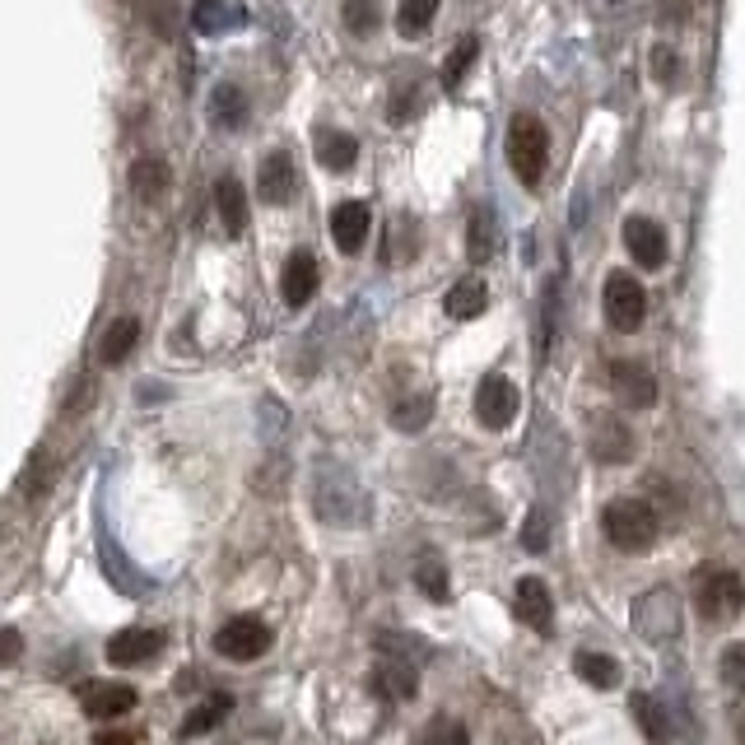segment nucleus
Wrapping results in <instances>:
<instances>
[{
  "label": "nucleus",
  "mask_w": 745,
  "mask_h": 745,
  "mask_svg": "<svg viewBox=\"0 0 745 745\" xmlns=\"http://www.w3.org/2000/svg\"><path fill=\"white\" fill-rule=\"evenodd\" d=\"M466 252L476 266H485L494 257V215L485 206L470 210V224H466Z\"/></svg>",
  "instance_id": "nucleus-28"
},
{
  "label": "nucleus",
  "mask_w": 745,
  "mask_h": 745,
  "mask_svg": "<svg viewBox=\"0 0 745 745\" xmlns=\"http://www.w3.org/2000/svg\"><path fill=\"white\" fill-rule=\"evenodd\" d=\"M634 624H639V634L652 639V643H666L675 629H681V606H675L671 587H652L648 597L634 601Z\"/></svg>",
  "instance_id": "nucleus-6"
},
{
  "label": "nucleus",
  "mask_w": 745,
  "mask_h": 745,
  "mask_svg": "<svg viewBox=\"0 0 745 745\" xmlns=\"http://www.w3.org/2000/svg\"><path fill=\"white\" fill-rule=\"evenodd\" d=\"M164 652V634L159 629H122V634L107 639V662L112 666H145Z\"/></svg>",
  "instance_id": "nucleus-10"
},
{
  "label": "nucleus",
  "mask_w": 745,
  "mask_h": 745,
  "mask_svg": "<svg viewBox=\"0 0 745 745\" xmlns=\"http://www.w3.org/2000/svg\"><path fill=\"white\" fill-rule=\"evenodd\" d=\"M592 457L597 462H629V457H634V434H629L624 420L597 415V424H592Z\"/></svg>",
  "instance_id": "nucleus-18"
},
{
  "label": "nucleus",
  "mask_w": 745,
  "mask_h": 745,
  "mask_svg": "<svg viewBox=\"0 0 745 745\" xmlns=\"http://www.w3.org/2000/svg\"><path fill=\"white\" fill-rule=\"evenodd\" d=\"M80 708L89 717H122L135 708V690L122 681H94V685H80Z\"/></svg>",
  "instance_id": "nucleus-15"
},
{
  "label": "nucleus",
  "mask_w": 745,
  "mask_h": 745,
  "mask_svg": "<svg viewBox=\"0 0 745 745\" xmlns=\"http://www.w3.org/2000/svg\"><path fill=\"white\" fill-rule=\"evenodd\" d=\"M546 164H550V131L540 117L531 112H517L508 122V168L522 187H536L540 177H546Z\"/></svg>",
  "instance_id": "nucleus-1"
},
{
  "label": "nucleus",
  "mask_w": 745,
  "mask_h": 745,
  "mask_svg": "<svg viewBox=\"0 0 745 745\" xmlns=\"http://www.w3.org/2000/svg\"><path fill=\"white\" fill-rule=\"evenodd\" d=\"M424 745H470V732L462 727V722H453V717H438L434 727H428Z\"/></svg>",
  "instance_id": "nucleus-37"
},
{
  "label": "nucleus",
  "mask_w": 745,
  "mask_h": 745,
  "mask_svg": "<svg viewBox=\"0 0 745 745\" xmlns=\"http://www.w3.org/2000/svg\"><path fill=\"white\" fill-rule=\"evenodd\" d=\"M476 56H480V38H462L457 48H453V56L443 61V84L447 89H462V80H466L470 65H476Z\"/></svg>",
  "instance_id": "nucleus-32"
},
{
  "label": "nucleus",
  "mask_w": 745,
  "mask_h": 745,
  "mask_svg": "<svg viewBox=\"0 0 745 745\" xmlns=\"http://www.w3.org/2000/svg\"><path fill=\"white\" fill-rule=\"evenodd\" d=\"M135 341H141V322L135 318H117L107 331H103V341H99V359L107 369H117V364H126L131 359V350H135Z\"/></svg>",
  "instance_id": "nucleus-23"
},
{
  "label": "nucleus",
  "mask_w": 745,
  "mask_h": 745,
  "mask_svg": "<svg viewBox=\"0 0 745 745\" xmlns=\"http://www.w3.org/2000/svg\"><path fill=\"white\" fill-rule=\"evenodd\" d=\"M428 420H434V396H424V392L392 405V424L401 428V434H420Z\"/></svg>",
  "instance_id": "nucleus-30"
},
{
  "label": "nucleus",
  "mask_w": 745,
  "mask_h": 745,
  "mask_svg": "<svg viewBox=\"0 0 745 745\" xmlns=\"http://www.w3.org/2000/svg\"><path fill=\"white\" fill-rule=\"evenodd\" d=\"M257 196L266 200V206H289L293 196H299V168H293V159L284 149H270L261 168H257Z\"/></svg>",
  "instance_id": "nucleus-8"
},
{
  "label": "nucleus",
  "mask_w": 745,
  "mask_h": 745,
  "mask_svg": "<svg viewBox=\"0 0 745 745\" xmlns=\"http://www.w3.org/2000/svg\"><path fill=\"white\" fill-rule=\"evenodd\" d=\"M662 19H666V24H671V19H675V24H681V19H685V0H666Z\"/></svg>",
  "instance_id": "nucleus-41"
},
{
  "label": "nucleus",
  "mask_w": 745,
  "mask_h": 745,
  "mask_svg": "<svg viewBox=\"0 0 745 745\" xmlns=\"http://www.w3.org/2000/svg\"><path fill=\"white\" fill-rule=\"evenodd\" d=\"M141 736L135 732H122V727H112V732H94V745H135Z\"/></svg>",
  "instance_id": "nucleus-40"
},
{
  "label": "nucleus",
  "mask_w": 745,
  "mask_h": 745,
  "mask_svg": "<svg viewBox=\"0 0 745 745\" xmlns=\"http://www.w3.org/2000/svg\"><path fill=\"white\" fill-rule=\"evenodd\" d=\"M173 187V168L168 159H159V154H141V159L131 164V192L145 200V206H154V200H164Z\"/></svg>",
  "instance_id": "nucleus-19"
},
{
  "label": "nucleus",
  "mask_w": 745,
  "mask_h": 745,
  "mask_svg": "<svg viewBox=\"0 0 745 745\" xmlns=\"http://www.w3.org/2000/svg\"><path fill=\"white\" fill-rule=\"evenodd\" d=\"M24 658V634L19 629H0V666H14Z\"/></svg>",
  "instance_id": "nucleus-39"
},
{
  "label": "nucleus",
  "mask_w": 745,
  "mask_h": 745,
  "mask_svg": "<svg viewBox=\"0 0 745 745\" xmlns=\"http://www.w3.org/2000/svg\"><path fill=\"white\" fill-rule=\"evenodd\" d=\"M648 318V289L629 276V270H615L611 280H606V322L615 331H639Z\"/></svg>",
  "instance_id": "nucleus-5"
},
{
  "label": "nucleus",
  "mask_w": 745,
  "mask_h": 745,
  "mask_svg": "<svg viewBox=\"0 0 745 745\" xmlns=\"http://www.w3.org/2000/svg\"><path fill=\"white\" fill-rule=\"evenodd\" d=\"M369 229H373V215H369L364 200H341V206L331 210V238L345 257H354L359 247L369 242Z\"/></svg>",
  "instance_id": "nucleus-13"
},
{
  "label": "nucleus",
  "mask_w": 745,
  "mask_h": 745,
  "mask_svg": "<svg viewBox=\"0 0 745 745\" xmlns=\"http://www.w3.org/2000/svg\"><path fill=\"white\" fill-rule=\"evenodd\" d=\"M415 582H420V592H424L428 601H447V592H453V587H447L443 559H428V555L415 563Z\"/></svg>",
  "instance_id": "nucleus-33"
},
{
  "label": "nucleus",
  "mask_w": 745,
  "mask_h": 745,
  "mask_svg": "<svg viewBox=\"0 0 745 745\" xmlns=\"http://www.w3.org/2000/svg\"><path fill=\"white\" fill-rule=\"evenodd\" d=\"M420 107H424V89L420 84H396L392 103H387V117H392V126H405V122H415Z\"/></svg>",
  "instance_id": "nucleus-34"
},
{
  "label": "nucleus",
  "mask_w": 745,
  "mask_h": 745,
  "mask_svg": "<svg viewBox=\"0 0 745 745\" xmlns=\"http://www.w3.org/2000/svg\"><path fill=\"white\" fill-rule=\"evenodd\" d=\"M517 620L536 634H550L555 629V597L540 578H517Z\"/></svg>",
  "instance_id": "nucleus-14"
},
{
  "label": "nucleus",
  "mask_w": 745,
  "mask_h": 745,
  "mask_svg": "<svg viewBox=\"0 0 745 745\" xmlns=\"http://www.w3.org/2000/svg\"><path fill=\"white\" fill-rule=\"evenodd\" d=\"M611 387L624 405H634V411H648V405H658V377H652L643 364L634 359H615L611 364Z\"/></svg>",
  "instance_id": "nucleus-12"
},
{
  "label": "nucleus",
  "mask_w": 745,
  "mask_h": 745,
  "mask_svg": "<svg viewBox=\"0 0 745 745\" xmlns=\"http://www.w3.org/2000/svg\"><path fill=\"white\" fill-rule=\"evenodd\" d=\"M242 19H247V14L234 10L229 0H196V6H192V29H196L200 38H224V33H234Z\"/></svg>",
  "instance_id": "nucleus-20"
},
{
  "label": "nucleus",
  "mask_w": 745,
  "mask_h": 745,
  "mask_svg": "<svg viewBox=\"0 0 745 745\" xmlns=\"http://www.w3.org/2000/svg\"><path fill=\"white\" fill-rule=\"evenodd\" d=\"M624 247H629V257H634V266H643V270H662L666 266V234H662L658 219L629 215L624 219Z\"/></svg>",
  "instance_id": "nucleus-9"
},
{
  "label": "nucleus",
  "mask_w": 745,
  "mask_h": 745,
  "mask_svg": "<svg viewBox=\"0 0 745 745\" xmlns=\"http://www.w3.org/2000/svg\"><path fill=\"white\" fill-rule=\"evenodd\" d=\"M229 708H234V699L229 694H215V699H206V704H196L187 717H183V736L192 741V736H206V732H215L224 717H229Z\"/></svg>",
  "instance_id": "nucleus-26"
},
{
  "label": "nucleus",
  "mask_w": 745,
  "mask_h": 745,
  "mask_svg": "<svg viewBox=\"0 0 745 745\" xmlns=\"http://www.w3.org/2000/svg\"><path fill=\"white\" fill-rule=\"evenodd\" d=\"M341 19L350 38H373L382 29V6L377 0H341Z\"/></svg>",
  "instance_id": "nucleus-27"
},
{
  "label": "nucleus",
  "mask_w": 745,
  "mask_h": 745,
  "mask_svg": "<svg viewBox=\"0 0 745 745\" xmlns=\"http://www.w3.org/2000/svg\"><path fill=\"white\" fill-rule=\"evenodd\" d=\"M611 6H615V0H611Z\"/></svg>",
  "instance_id": "nucleus-43"
},
{
  "label": "nucleus",
  "mask_w": 745,
  "mask_h": 745,
  "mask_svg": "<svg viewBox=\"0 0 745 745\" xmlns=\"http://www.w3.org/2000/svg\"><path fill=\"white\" fill-rule=\"evenodd\" d=\"M722 681H727L736 694H745V643H732L722 652Z\"/></svg>",
  "instance_id": "nucleus-36"
},
{
  "label": "nucleus",
  "mask_w": 745,
  "mask_h": 745,
  "mask_svg": "<svg viewBox=\"0 0 745 745\" xmlns=\"http://www.w3.org/2000/svg\"><path fill=\"white\" fill-rule=\"evenodd\" d=\"M652 75H658L662 84H671L675 75H681V56H675V48H652Z\"/></svg>",
  "instance_id": "nucleus-38"
},
{
  "label": "nucleus",
  "mask_w": 745,
  "mask_h": 745,
  "mask_svg": "<svg viewBox=\"0 0 745 745\" xmlns=\"http://www.w3.org/2000/svg\"><path fill=\"white\" fill-rule=\"evenodd\" d=\"M318 284H322V270H318V257L312 252H293L289 261H284V276H280V299L289 303V308H308L312 303V293H318Z\"/></svg>",
  "instance_id": "nucleus-11"
},
{
  "label": "nucleus",
  "mask_w": 745,
  "mask_h": 745,
  "mask_svg": "<svg viewBox=\"0 0 745 745\" xmlns=\"http://www.w3.org/2000/svg\"><path fill=\"white\" fill-rule=\"evenodd\" d=\"M312 149H318V164L327 173H350L359 159V141L350 131H335V126H318L312 131Z\"/></svg>",
  "instance_id": "nucleus-16"
},
{
  "label": "nucleus",
  "mask_w": 745,
  "mask_h": 745,
  "mask_svg": "<svg viewBox=\"0 0 745 745\" xmlns=\"http://www.w3.org/2000/svg\"><path fill=\"white\" fill-rule=\"evenodd\" d=\"M629 713L639 717V727H643L648 741H666L671 722H666V708H662L652 694H629Z\"/></svg>",
  "instance_id": "nucleus-29"
},
{
  "label": "nucleus",
  "mask_w": 745,
  "mask_h": 745,
  "mask_svg": "<svg viewBox=\"0 0 745 745\" xmlns=\"http://www.w3.org/2000/svg\"><path fill=\"white\" fill-rule=\"evenodd\" d=\"M522 546H527L531 555H540V550L550 546V517H546V508H531L527 527H522Z\"/></svg>",
  "instance_id": "nucleus-35"
},
{
  "label": "nucleus",
  "mask_w": 745,
  "mask_h": 745,
  "mask_svg": "<svg viewBox=\"0 0 745 745\" xmlns=\"http://www.w3.org/2000/svg\"><path fill=\"white\" fill-rule=\"evenodd\" d=\"M434 14H438V0H401V10H396V29L405 38H420L434 29Z\"/></svg>",
  "instance_id": "nucleus-31"
},
{
  "label": "nucleus",
  "mask_w": 745,
  "mask_h": 745,
  "mask_svg": "<svg viewBox=\"0 0 745 745\" xmlns=\"http://www.w3.org/2000/svg\"><path fill=\"white\" fill-rule=\"evenodd\" d=\"M573 671L582 675L587 685H597V690H615L620 685V662L615 658H606V652H592V648H582L578 658H573Z\"/></svg>",
  "instance_id": "nucleus-25"
},
{
  "label": "nucleus",
  "mask_w": 745,
  "mask_h": 745,
  "mask_svg": "<svg viewBox=\"0 0 745 745\" xmlns=\"http://www.w3.org/2000/svg\"><path fill=\"white\" fill-rule=\"evenodd\" d=\"M270 643H276V634H270V624L257 615H238L215 634V652L229 662H257L270 652Z\"/></svg>",
  "instance_id": "nucleus-4"
},
{
  "label": "nucleus",
  "mask_w": 745,
  "mask_h": 745,
  "mask_svg": "<svg viewBox=\"0 0 745 745\" xmlns=\"http://www.w3.org/2000/svg\"><path fill=\"white\" fill-rule=\"evenodd\" d=\"M736 741L745 745V713H736Z\"/></svg>",
  "instance_id": "nucleus-42"
},
{
  "label": "nucleus",
  "mask_w": 745,
  "mask_h": 745,
  "mask_svg": "<svg viewBox=\"0 0 745 745\" xmlns=\"http://www.w3.org/2000/svg\"><path fill=\"white\" fill-rule=\"evenodd\" d=\"M601 527H606V536H611V546L624 550V555H648L652 546H658V531H662L658 513H652V504H643V499L606 504Z\"/></svg>",
  "instance_id": "nucleus-2"
},
{
  "label": "nucleus",
  "mask_w": 745,
  "mask_h": 745,
  "mask_svg": "<svg viewBox=\"0 0 745 745\" xmlns=\"http://www.w3.org/2000/svg\"><path fill=\"white\" fill-rule=\"evenodd\" d=\"M210 122L224 131H238L247 122V94L238 84H215L210 89Z\"/></svg>",
  "instance_id": "nucleus-24"
},
{
  "label": "nucleus",
  "mask_w": 745,
  "mask_h": 745,
  "mask_svg": "<svg viewBox=\"0 0 745 745\" xmlns=\"http://www.w3.org/2000/svg\"><path fill=\"white\" fill-rule=\"evenodd\" d=\"M694 611L708 624H732L745 611V582L732 569H699L694 573Z\"/></svg>",
  "instance_id": "nucleus-3"
},
{
  "label": "nucleus",
  "mask_w": 745,
  "mask_h": 745,
  "mask_svg": "<svg viewBox=\"0 0 745 745\" xmlns=\"http://www.w3.org/2000/svg\"><path fill=\"white\" fill-rule=\"evenodd\" d=\"M517 405H522V396H517V387L504 373H489L476 387V420L485 428H508L517 420Z\"/></svg>",
  "instance_id": "nucleus-7"
},
{
  "label": "nucleus",
  "mask_w": 745,
  "mask_h": 745,
  "mask_svg": "<svg viewBox=\"0 0 745 745\" xmlns=\"http://www.w3.org/2000/svg\"><path fill=\"white\" fill-rule=\"evenodd\" d=\"M215 210H219L224 234H229V238L247 234V192H242L238 177H224V183L215 187Z\"/></svg>",
  "instance_id": "nucleus-21"
},
{
  "label": "nucleus",
  "mask_w": 745,
  "mask_h": 745,
  "mask_svg": "<svg viewBox=\"0 0 745 745\" xmlns=\"http://www.w3.org/2000/svg\"><path fill=\"white\" fill-rule=\"evenodd\" d=\"M373 690L382 699H401V704H411V699L420 694V671L405 658H382L373 666Z\"/></svg>",
  "instance_id": "nucleus-17"
},
{
  "label": "nucleus",
  "mask_w": 745,
  "mask_h": 745,
  "mask_svg": "<svg viewBox=\"0 0 745 745\" xmlns=\"http://www.w3.org/2000/svg\"><path fill=\"white\" fill-rule=\"evenodd\" d=\"M485 303H489V289H485V280H476V276L457 280L453 289H447V299H443L447 318H457V322H470V318H480V312H485Z\"/></svg>",
  "instance_id": "nucleus-22"
}]
</instances>
